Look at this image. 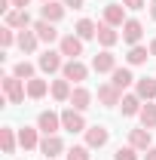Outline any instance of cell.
I'll use <instances>...</instances> for the list:
<instances>
[{"label": "cell", "instance_id": "obj_1", "mask_svg": "<svg viewBox=\"0 0 156 160\" xmlns=\"http://www.w3.org/2000/svg\"><path fill=\"white\" fill-rule=\"evenodd\" d=\"M0 86H3V99L9 102V105H21L25 96H28V83L19 80L16 74H3L0 77Z\"/></svg>", "mask_w": 156, "mask_h": 160}, {"label": "cell", "instance_id": "obj_2", "mask_svg": "<svg viewBox=\"0 0 156 160\" xmlns=\"http://www.w3.org/2000/svg\"><path fill=\"white\" fill-rule=\"evenodd\" d=\"M61 129H67V132H86L89 123H86V117H83V111L64 108V111H61Z\"/></svg>", "mask_w": 156, "mask_h": 160}, {"label": "cell", "instance_id": "obj_3", "mask_svg": "<svg viewBox=\"0 0 156 160\" xmlns=\"http://www.w3.org/2000/svg\"><path fill=\"white\" fill-rule=\"evenodd\" d=\"M61 77L71 80V83H77V86H83V80L89 77V68H86L80 59H67V62H64V68H61Z\"/></svg>", "mask_w": 156, "mask_h": 160}, {"label": "cell", "instance_id": "obj_4", "mask_svg": "<svg viewBox=\"0 0 156 160\" xmlns=\"http://www.w3.org/2000/svg\"><path fill=\"white\" fill-rule=\"evenodd\" d=\"M37 129L43 132V136H58L61 114H55V111H40L37 114Z\"/></svg>", "mask_w": 156, "mask_h": 160}, {"label": "cell", "instance_id": "obj_5", "mask_svg": "<svg viewBox=\"0 0 156 160\" xmlns=\"http://www.w3.org/2000/svg\"><path fill=\"white\" fill-rule=\"evenodd\" d=\"M3 25H6V28H12V31L34 28V22H31V12H28V9H9V12L3 16Z\"/></svg>", "mask_w": 156, "mask_h": 160}, {"label": "cell", "instance_id": "obj_6", "mask_svg": "<svg viewBox=\"0 0 156 160\" xmlns=\"http://www.w3.org/2000/svg\"><path fill=\"white\" fill-rule=\"evenodd\" d=\"M83 43H86V40H80L77 34H61L58 52H61V56H67V59H80V56H83Z\"/></svg>", "mask_w": 156, "mask_h": 160}, {"label": "cell", "instance_id": "obj_7", "mask_svg": "<svg viewBox=\"0 0 156 160\" xmlns=\"http://www.w3.org/2000/svg\"><path fill=\"white\" fill-rule=\"evenodd\" d=\"M37 68L43 71V74H55V71H61V68H64V56H61V52H55V49H46V52L37 59Z\"/></svg>", "mask_w": 156, "mask_h": 160}, {"label": "cell", "instance_id": "obj_8", "mask_svg": "<svg viewBox=\"0 0 156 160\" xmlns=\"http://www.w3.org/2000/svg\"><path fill=\"white\" fill-rule=\"evenodd\" d=\"M83 136H86V145H89V148H104V145L110 142V129L101 126V123H95V126H89Z\"/></svg>", "mask_w": 156, "mask_h": 160}, {"label": "cell", "instance_id": "obj_9", "mask_svg": "<svg viewBox=\"0 0 156 160\" xmlns=\"http://www.w3.org/2000/svg\"><path fill=\"white\" fill-rule=\"evenodd\" d=\"M98 102L104 108H117L119 102H122V89H117L113 83H101L98 86Z\"/></svg>", "mask_w": 156, "mask_h": 160}, {"label": "cell", "instance_id": "obj_10", "mask_svg": "<svg viewBox=\"0 0 156 160\" xmlns=\"http://www.w3.org/2000/svg\"><path fill=\"white\" fill-rule=\"evenodd\" d=\"M92 68H95L98 74H113L119 65H117V56H113L110 49H101L95 59H92Z\"/></svg>", "mask_w": 156, "mask_h": 160}, {"label": "cell", "instance_id": "obj_11", "mask_svg": "<svg viewBox=\"0 0 156 160\" xmlns=\"http://www.w3.org/2000/svg\"><path fill=\"white\" fill-rule=\"evenodd\" d=\"M141 37H144V25H141L138 19H126V25H122V43L138 46V43H141Z\"/></svg>", "mask_w": 156, "mask_h": 160}, {"label": "cell", "instance_id": "obj_12", "mask_svg": "<svg viewBox=\"0 0 156 160\" xmlns=\"http://www.w3.org/2000/svg\"><path fill=\"white\" fill-rule=\"evenodd\" d=\"M64 12H67V6L58 3V0H49V3H43V6H40V19L52 22V25H58V22L64 19Z\"/></svg>", "mask_w": 156, "mask_h": 160}, {"label": "cell", "instance_id": "obj_13", "mask_svg": "<svg viewBox=\"0 0 156 160\" xmlns=\"http://www.w3.org/2000/svg\"><path fill=\"white\" fill-rule=\"evenodd\" d=\"M119 40H122V34H119L113 25H107V22H98V43L104 46V49H110V46H117Z\"/></svg>", "mask_w": 156, "mask_h": 160}, {"label": "cell", "instance_id": "obj_14", "mask_svg": "<svg viewBox=\"0 0 156 160\" xmlns=\"http://www.w3.org/2000/svg\"><path fill=\"white\" fill-rule=\"evenodd\" d=\"M40 154L46 160L58 157V154H64V142H61L58 136H43V139H40Z\"/></svg>", "mask_w": 156, "mask_h": 160}, {"label": "cell", "instance_id": "obj_15", "mask_svg": "<svg viewBox=\"0 0 156 160\" xmlns=\"http://www.w3.org/2000/svg\"><path fill=\"white\" fill-rule=\"evenodd\" d=\"M129 145H132V148H138V151H147V148H153V136H150V129H144V126L129 129Z\"/></svg>", "mask_w": 156, "mask_h": 160}, {"label": "cell", "instance_id": "obj_16", "mask_svg": "<svg viewBox=\"0 0 156 160\" xmlns=\"http://www.w3.org/2000/svg\"><path fill=\"white\" fill-rule=\"evenodd\" d=\"M34 31H37V37H40V43H55V40H61V34L55 31V25L52 22H46V19H37L34 22Z\"/></svg>", "mask_w": 156, "mask_h": 160}, {"label": "cell", "instance_id": "obj_17", "mask_svg": "<svg viewBox=\"0 0 156 160\" xmlns=\"http://www.w3.org/2000/svg\"><path fill=\"white\" fill-rule=\"evenodd\" d=\"M101 22H107V25H113V28H122V25H126V6H122V3H107Z\"/></svg>", "mask_w": 156, "mask_h": 160}, {"label": "cell", "instance_id": "obj_18", "mask_svg": "<svg viewBox=\"0 0 156 160\" xmlns=\"http://www.w3.org/2000/svg\"><path fill=\"white\" fill-rule=\"evenodd\" d=\"M147 59H153L150 56V46H129V52H126V65L129 68H138V65H147Z\"/></svg>", "mask_w": 156, "mask_h": 160}, {"label": "cell", "instance_id": "obj_19", "mask_svg": "<svg viewBox=\"0 0 156 160\" xmlns=\"http://www.w3.org/2000/svg\"><path fill=\"white\" fill-rule=\"evenodd\" d=\"M119 108H122V117H138L141 114V108H144V102L138 92H126L122 102H119Z\"/></svg>", "mask_w": 156, "mask_h": 160}, {"label": "cell", "instance_id": "obj_20", "mask_svg": "<svg viewBox=\"0 0 156 160\" xmlns=\"http://www.w3.org/2000/svg\"><path fill=\"white\" fill-rule=\"evenodd\" d=\"M19 145L25 148V151L40 148V129H37V126H21V129H19Z\"/></svg>", "mask_w": 156, "mask_h": 160}, {"label": "cell", "instance_id": "obj_21", "mask_svg": "<svg viewBox=\"0 0 156 160\" xmlns=\"http://www.w3.org/2000/svg\"><path fill=\"white\" fill-rule=\"evenodd\" d=\"M135 92L141 96V102H156V77H138Z\"/></svg>", "mask_w": 156, "mask_h": 160}, {"label": "cell", "instance_id": "obj_22", "mask_svg": "<svg viewBox=\"0 0 156 160\" xmlns=\"http://www.w3.org/2000/svg\"><path fill=\"white\" fill-rule=\"evenodd\" d=\"M37 43H40V37H37V31H34V28H25V31H19V43H16V46H19L25 56H31V52L37 49Z\"/></svg>", "mask_w": 156, "mask_h": 160}, {"label": "cell", "instance_id": "obj_23", "mask_svg": "<svg viewBox=\"0 0 156 160\" xmlns=\"http://www.w3.org/2000/svg\"><path fill=\"white\" fill-rule=\"evenodd\" d=\"M49 92H52V99L55 102H71V92H74V86H71V80H52L49 83Z\"/></svg>", "mask_w": 156, "mask_h": 160}, {"label": "cell", "instance_id": "obj_24", "mask_svg": "<svg viewBox=\"0 0 156 160\" xmlns=\"http://www.w3.org/2000/svg\"><path fill=\"white\" fill-rule=\"evenodd\" d=\"M71 108H77V111L92 108V92H89L86 86H74V92H71Z\"/></svg>", "mask_w": 156, "mask_h": 160}, {"label": "cell", "instance_id": "obj_25", "mask_svg": "<svg viewBox=\"0 0 156 160\" xmlns=\"http://www.w3.org/2000/svg\"><path fill=\"white\" fill-rule=\"evenodd\" d=\"M110 83H113L117 89H129L132 83H138V77L132 74V68H117V71L110 74Z\"/></svg>", "mask_w": 156, "mask_h": 160}, {"label": "cell", "instance_id": "obj_26", "mask_svg": "<svg viewBox=\"0 0 156 160\" xmlns=\"http://www.w3.org/2000/svg\"><path fill=\"white\" fill-rule=\"evenodd\" d=\"M16 145H19V132L12 126H3L0 129V148H3V154H16Z\"/></svg>", "mask_w": 156, "mask_h": 160}, {"label": "cell", "instance_id": "obj_27", "mask_svg": "<svg viewBox=\"0 0 156 160\" xmlns=\"http://www.w3.org/2000/svg\"><path fill=\"white\" fill-rule=\"evenodd\" d=\"M74 34H77L80 40H92V37H98V25L92 19H80L77 25H74Z\"/></svg>", "mask_w": 156, "mask_h": 160}, {"label": "cell", "instance_id": "obj_28", "mask_svg": "<svg viewBox=\"0 0 156 160\" xmlns=\"http://www.w3.org/2000/svg\"><path fill=\"white\" fill-rule=\"evenodd\" d=\"M138 120H141V126H144V129H156V102H147V105L141 108Z\"/></svg>", "mask_w": 156, "mask_h": 160}, {"label": "cell", "instance_id": "obj_29", "mask_svg": "<svg viewBox=\"0 0 156 160\" xmlns=\"http://www.w3.org/2000/svg\"><path fill=\"white\" fill-rule=\"evenodd\" d=\"M49 92V83L43 77H34V80H28V99H43Z\"/></svg>", "mask_w": 156, "mask_h": 160}, {"label": "cell", "instance_id": "obj_30", "mask_svg": "<svg viewBox=\"0 0 156 160\" xmlns=\"http://www.w3.org/2000/svg\"><path fill=\"white\" fill-rule=\"evenodd\" d=\"M12 74H16L19 80H25V83H28V80H34V77H37V68H34L31 62H25V59H21V62H16Z\"/></svg>", "mask_w": 156, "mask_h": 160}, {"label": "cell", "instance_id": "obj_31", "mask_svg": "<svg viewBox=\"0 0 156 160\" xmlns=\"http://www.w3.org/2000/svg\"><path fill=\"white\" fill-rule=\"evenodd\" d=\"M89 151H92L89 145H74L64 157H67V160H92V154H89Z\"/></svg>", "mask_w": 156, "mask_h": 160}, {"label": "cell", "instance_id": "obj_32", "mask_svg": "<svg viewBox=\"0 0 156 160\" xmlns=\"http://www.w3.org/2000/svg\"><path fill=\"white\" fill-rule=\"evenodd\" d=\"M12 43H19V34H16L12 28H6V25H3V28H0V46H3V49H9Z\"/></svg>", "mask_w": 156, "mask_h": 160}, {"label": "cell", "instance_id": "obj_33", "mask_svg": "<svg viewBox=\"0 0 156 160\" xmlns=\"http://www.w3.org/2000/svg\"><path fill=\"white\" fill-rule=\"evenodd\" d=\"M113 160H138V148H132V145H126V148H117Z\"/></svg>", "mask_w": 156, "mask_h": 160}, {"label": "cell", "instance_id": "obj_34", "mask_svg": "<svg viewBox=\"0 0 156 160\" xmlns=\"http://www.w3.org/2000/svg\"><path fill=\"white\" fill-rule=\"evenodd\" d=\"M119 3H122V6H126V9H144V6H147V0H119Z\"/></svg>", "mask_w": 156, "mask_h": 160}, {"label": "cell", "instance_id": "obj_35", "mask_svg": "<svg viewBox=\"0 0 156 160\" xmlns=\"http://www.w3.org/2000/svg\"><path fill=\"white\" fill-rule=\"evenodd\" d=\"M61 3H64L67 9H83V6H86V0H61Z\"/></svg>", "mask_w": 156, "mask_h": 160}, {"label": "cell", "instance_id": "obj_36", "mask_svg": "<svg viewBox=\"0 0 156 160\" xmlns=\"http://www.w3.org/2000/svg\"><path fill=\"white\" fill-rule=\"evenodd\" d=\"M31 0H12V9H28Z\"/></svg>", "mask_w": 156, "mask_h": 160}, {"label": "cell", "instance_id": "obj_37", "mask_svg": "<svg viewBox=\"0 0 156 160\" xmlns=\"http://www.w3.org/2000/svg\"><path fill=\"white\" fill-rule=\"evenodd\" d=\"M144 160H156V145H153V148H147V151H144Z\"/></svg>", "mask_w": 156, "mask_h": 160}, {"label": "cell", "instance_id": "obj_38", "mask_svg": "<svg viewBox=\"0 0 156 160\" xmlns=\"http://www.w3.org/2000/svg\"><path fill=\"white\" fill-rule=\"evenodd\" d=\"M147 46H150V56H153V59H156V37L150 40V43H147Z\"/></svg>", "mask_w": 156, "mask_h": 160}, {"label": "cell", "instance_id": "obj_39", "mask_svg": "<svg viewBox=\"0 0 156 160\" xmlns=\"http://www.w3.org/2000/svg\"><path fill=\"white\" fill-rule=\"evenodd\" d=\"M150 19L156 22V0H150Z\"/></svg>", "mask_w": 156, "mask_h": 160}, {"label": "cell", "instance_id": "obj_40", "mask_svg": "<svg viewBox=\"0 0 156 160\" xmlns=\"http://www.w3.org/2000/svg\"><path fill=\"white\" fill-rule=\"evenodd\" d=\"M43 3H49V0H43Z\"/></svg>", "mask_w": 156, "mask_h": 160}]
</instances>
